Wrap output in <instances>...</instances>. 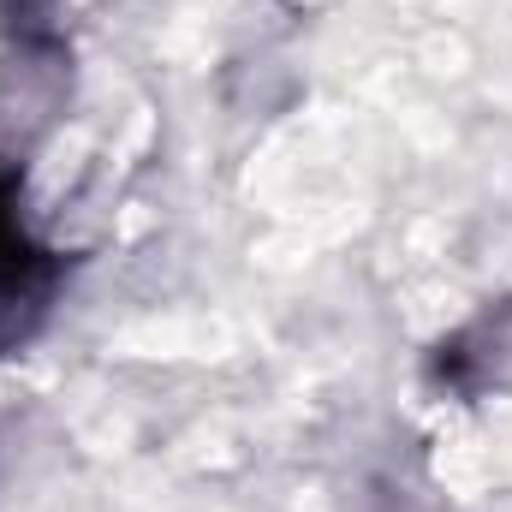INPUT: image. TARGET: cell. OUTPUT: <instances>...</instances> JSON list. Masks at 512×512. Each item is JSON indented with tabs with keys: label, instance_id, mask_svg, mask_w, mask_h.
<instances>
[{
	"label": "cell",
	"instance_id": "obj_2",
	"mask_svg": "<svg viewBox=\"0 0 512 512\" xmlns=\"http://www.w3.org/2000/svg\"><path fill=\"white\" fill-rule=\"evenodd\" d=\"M12 6L30 12V18H48V12H54V0H12Z\"/></svg>",
	"mask_w": 512,
	"mask_h": 512
},
{
	"label": "cell",
	"instance_id": "obj_1",
	"mask_svg": "<svg viewBox=\"0 0 512 512\" xmlns=\"http://www.w3.org/2000/svg\"><path fill=\"white\" fill-rule=\"evenodd\" d=\"M54 280H60V256L24 227L18 179L12 167H0V346L30 340V328L54 298Z\"/></svg>",
	"mask_w": 512,
	"mask_h": 512
}]
</instances>
